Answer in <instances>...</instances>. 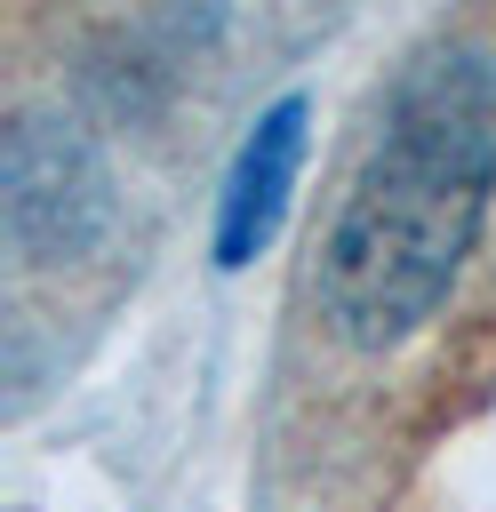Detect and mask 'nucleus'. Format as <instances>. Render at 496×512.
Instances as JSON below:
<instances>
[{
	"label": "nucleus",
	"mask_w": 496,
	"mask_h": 512,
	"mask_svg": "<svg viewBox=\"0 0 496 512\" xmlns=\"http://www.w3.org/2000/svg\"><path fill=\"white\" fill-rule=\"evenodd\" d=\"M488 184H496V80L480 72V56H440L400 88L384 144L368 152L328 232L320 304L344 344L384 352L448 296L488 216Z\"/></svg>",
	"instance_id": "1"
},
{
	"label": "nucleus",
	"mask_w": 496,
	"mask_h": 512,
	"mask_svg": "<svg viewBox=\"0 0 496 512\" xmlns=\"http://www.w3.org/2000/svg\"><path fill=\"white\" fill-rule=\"evenodd\" d=\"M104 216V176L72 136H40V120L8 144V232L24 248H80Z\"/></svg>",
	"instance_id": "2"
},
{
	"label": "nucleus",
	"mask_w": 496,
	"mask_h": 512,
	"mask_svg": "<svg viewBox=\"0 0 496 512\" xmlns=\"http://www.w3.org/2000/svg\"><path fill=\"white\" fill-rule=\"evenodd\" d=\"M296 144H304V104H280V112H264V128L248 136V152H240V168H232V200H224V232H216V248H224V264H240V256H256V248L272 240V224H280V208H288V176H296Z\"/></svg>",
	"instance_id": "3"
}]
</instances>
